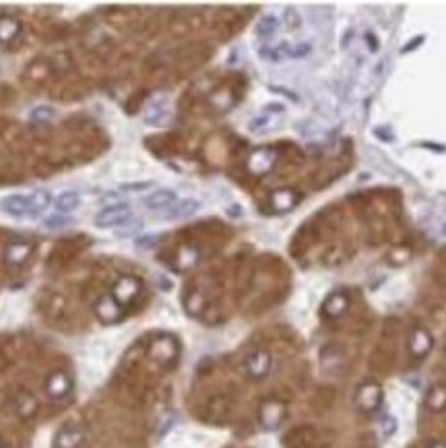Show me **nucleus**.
Instances as JSON below:
<instances>
[{"label": "nucleus", "mask_w": 446, "mask_h": 448, "mask_svg": "<svg viewBox=\"0 0 446 448\" xmlns=\"http://www.w3.org/2000/svg\"><path fill=\"white\" fill-rule=\"evenodd\" d=\"M95 316L104 325H114V323H118L122 318V306L112 298V293H106L95 304Z\"/></svg>", "instance_id": "9"}, {"label": "nucleus", "mask_w": 446, "mask_h": 448, "mask_svg": "<svg viewBox=\"0 0 446 448\" xmlns=\"http://www.w3.org/2000/svg\"><path fill=\"white\" fill-rule=\"evenodd\" d=\"M277 27H279V21L273 17V15L263 17V19L259 21V25H256V29H259V36H261V38H269V36H273V33L277 31Z\"/></svg>", "instance_id": "22"}, {"label": "nucleus", "mask_w": 446, "mask_h": 448, "mask_svg": "<svg viewBox=\"0 0 446 448\" xmlns=\"http://www.w3.org/2000/svg\"><path fill=\"white\" fill-rule=\"evenodd\" d=\"M44 389H46V394H48L52 401H64V399H68L70 392H72V378H70L66 372L58 370V372H52V374L48 376Z\"/></svg>", "instance_id": "5"}, {"label": "nucleus", "mask_w": 446, "mask_h": 448, "mask_svg": "<svg viewBox=\"0 0 446 448\" xmlns=\"http://www.w3.org/2000/svg\"><path fill=\"white\" fill-rule=\"evenodd\" d=\"M271 366H273V360H271V353L267 349H256L248 355L246 360V372L250 374V378L254 380H263L269 376L271 372Z\"/></svg>", "instance_id": "4"}, {"label": "nucleus", "mask_w": 446, "mask_h": 448, "mask_svg": "<svg viewBox=\"0 0 446 448\" xmlns=\"http://www.w3.org/2000/svg\"><path fill=\"white\" fill-rule=\"evenodd\" d=\"M19 31L21 29H19L17 19H13L8 15L0 17V44H10L19 36Z\"/></svg>", "instance_id": "16"}, {"label": "nucleus", "mask_w": 446, "mask_h": 448, "mask_svg": "<svg viewBox=\"0 0 446 448\" xmlns=\"http://www.w3.org/2000/svg\"><path fill=\"white\" fill-rule=\"evenodd\" d=\"M199 209H201V203H199V201H194V199H184V201L176 203L174 207H169L164 217H166V219H184V217L194 215Z\"/></svg>", "instance_id": "14"}, {"label": "nucleus", "mask_w": 446, "mask_h": 448, "mask_svg": "<svg viewBox=\"0 0 446 448\" xmlns=\"http://www.w3.org/2000/svg\"><path fill=\"white\" fill-rule=\"evenodd\" d=\"M46 225L50 227V229H56V227H64V225H68V219H64V217H50V219H46Z\"/></svg>", "instance_id": "24"}, {"label": "nucleus", "mask_w": 446, "mask_h": 448, "mask_svg": "<svg viewBox=\"0 0 446 448\" xmlns=\"http://www.w3.org/2000/svg\"><path fill=\"white\" fill-rule=\"evenodd\" d=\"M85 440L83 430L77 426H64L54 438V448H81Z\"/></svg>", "instance_id": "12"}, {"label": "nucleus", "mask_w": 446, "mask_h": 448, "mask_svg": "<svg viewBox=\"0 0 446 448\" xmlns=\"http://www.w3.org/2000/svg\"><path fill=\"white\" fill-rule=\"evenodd\" d=\"M426 405H428V409H432V411H445L446 387H443V385H436L432 391L428 392V396H426Z\"/></svg>", "instance_id": "20"}, {"label": "nucleus", "mask_w": 446, "mask_h": 448, "mask_svg": "<svg viewBox=\"0 0 446 448\" xmlns=\"http://www.w3.org/2000/svg\"><path fill=\"white\" fill-rule=\"evenodd\" d=\"M128 219H132V211L128 205H110V207H104L98 215H95V225L106 229V227H118V225L128 224Z\"/></svg>", "instance_id": "3"}, {"label": "nucleus", "mask_w": 446, "mask_h": 448, "mask_svg": "<svg viewBox=\"0 0 446 448\" xmlns=\"http://www.w3.org/2000/svg\"><path fill=\"white\" fill-rule=\"evenodd\" d=\"M52 203L48 190H36L31 194H10L0 201V209L15 219H38Z\"/></svg>", "instance_id": "1"}, {"label": "nucleus", "mask_w": 446, "mask_h": 448, "mask_svg": "<svg viewBox=\"0 0 446 448\" xmlns=\"http://www.w3.org/2000/svg\"><path fill=\"white\" fill-rule=\"evenodd\" d=\"M149 357L162 366H169L178 357V341L171 335H157L149 345Z\"/></svg>", "instance_id": "2"}, {"label": "nucleus", "mask_w": 446, "mask_h": 448, "mask_svg": "<svg viewBox=\"0 0 446 448\" xmlns=\"http://www.w3.org/2000/svg\"><path fill=\"white\" fill-rule=\"evenodd\" d=\"M56 116L54 108H50V106H38L33 112L29 114V120L31 122H40V124H46V122H50L52 118Z\"/></svg>", "instance_id": "23"}, {"label": "nucleus", "mask_w": 446, "mask_h": 448, "mask_svg": "<svg viewBox=\"0 0 446 448\" xmlns=\"http://www.w3.org/2000/svg\"><path fill=\"white\" fill-rule=\"evenodd\" d=\"M430 448H446V445H443V442H438V445H434V447Z\"/></svg>", "instance_id": "26"}, {"label": "nucleus", "mask_w": 446, "mask_h": 448, "mask_svg": "<svg viewBox=\"0 0 446 448\" xmlns=\"http://www.w3.org/2000/svg\"><path fill=\"white\" fill-rule=\"evenodd\" d=\"M355 401H357V405H360L362 411L374 413L383 405V389L376 383H366V385H362L357 389Z\"/></svg>", "instance_id": "7"}, {"label": "nucleus", "mask_w": 446, "mask_h": 448, "mask_svg": "<svg viewBox=\"0 0 446 448\" xmlns=\"http://www.w3.org/2000/svg\"><path fill=\"white\" fill-rule=\"evenodd\" d=\"M261 426L265 430H277L285 419V405L277 399H269L261 405Z\"/></svg>", "instance_id": "6"}, {"label": "nucleus", "mask_w": 446, "mask_h": 448, "mask_svg": "<svg viewBox=\"0 0 446 448\" xmlns=\"http://www.w3.org/2000/svg\"><path fill=\"white\" fill-rule=\"evenodd\" d=\"M277 160V153L273 149H256L252 155H250V162H248V168L252 173H267L269 169L273 168Z\"/></svg>", "instance_id": "11"}, {"label": "nucleus", "mask_w": 446, "mask_h": 448, "mask_svg": "<svg viewBox=\"0 0 446 448\" xmlns=\"http://www.w3.org/2000/svg\"><path fill=\"white\" fill-rule=\"evenodd\" d=\"M15 407H17V413L21 417H31L36 413V409H38V403H36L33 394L21 391L17 394V399H15Z\"/></svg>", "instance_id": "18"}, {"label": "nucleus", "mask_w": 446, "mask_h": 448, "mask_svg": "<svg viewBox=\"0 0 446 448\" xmlns=\"http://www.w3.org/2000/svg\"><path fill=\"white\" fill-rule=\"evenodd\" d=\"M54 205L56 209L60 211V215H62V213H70V211H75V209L81 205V196H79V192H75V190H66V192L58 194Z\"/></svg>", "instance_id": "17"}, {"label": "nucleus", "mask_w": 446, "mask_h": 448, "mask_svg": "<svg viewBox=\"0 0 446 448\" xmlns=\"http://www.w3.org/2000/svg\"><path fill=\"white\" fill-rule=\"evenodd\" d=\"M285 17H287V23H289V27H293V23H300L293 10H287V13H285Z\"/></svg>", "instance_id": "25"}, {"label": "nucleus", "mask_w": 446, "mask_h": 448, "mask_svg": "<svg viewBox=\"0 0 446 448\" xmlns=\"http://www.w3.org/2000/svg\"><path fill=\"white\" fill-rule=\"evenodd\" d=\"M145 207L147 209H153V211H160V209H169L176 205V192L174 190H167V188H162V190H155L151 194H147L143 199Z\"/></svg>", "instance_id": "13"}, {"label": "nucleus", "mask_w": 446, "mask_h": 448, "mask_svg": "<svg viewBox=\"0 0 446 448\" xmlns=\"http://www.w3.org/2000/svg\"><path fill=\"white\" fill-rule=\"evenodd\" d=\"M271 203H273V207H275L277 211H289V209H293V205L298 203V196H295L293 190H277V192L273 194Z\"/></svg>", "instance_id": "21"}, {"label": "nucleus", "mask_w": 446, "mask_h": 448, "mask_svg": "<svg viewBox=\"0 0 446 448\" xmlns=\"http://www.w3.org/2000/svg\"><path fill=\"white\" fill-rule=\"evenodd\" d=\"M432 335L426 329H415L411 337H409V351L415 360H422L430 353L432 349Z\"/></svg>", "instance_id": "10"}, {"label": "nucleus", "mask_w": 446, "mask_h": 448, "mask_svg": "<svg viewBox=\"0 0 446 448\" xmlns=\"http://www.w3.org/2000/svg\"><path fill=\"white\" fill-rule=\"evenodd\" d=\"M345 310H347V298H345L343 293H333V295L327 298V302H325V314H327V316L337 318V316H341Z\"/></svg>", "instance_id": "19"}, {"label": "nucleus", "mask_w": 446, "mask_h": 448, "mask_svg": "<svg viewBox=\"0 0 446 448\" xmlns=\"http://www.w3.org/2000/svg\"><path fill=\"white\" fill-rule=\"evenodd\" d=\"M31 254V244L29 242H13L8 248H6V263L13 265V267H19L23 265Z\"/></svg>", "instance_id": "15"}, {"label": "nucleus", "mask_w": 446, "mask_h": 448, "mask_svg": "<svg viewBox=\"0 0 446 448\" xmlns=\"http://www.w3.org/2000/svg\"><path fill=\"white\" fill-rule=\"evenodd\" d=\"M141 293V283L139 279L130 277V275H124L116 281L114 289H112V298L120 304V306H126L130 302L137 300V295Z\"/></svg>", "instance_id": "8"}]
</instances>
